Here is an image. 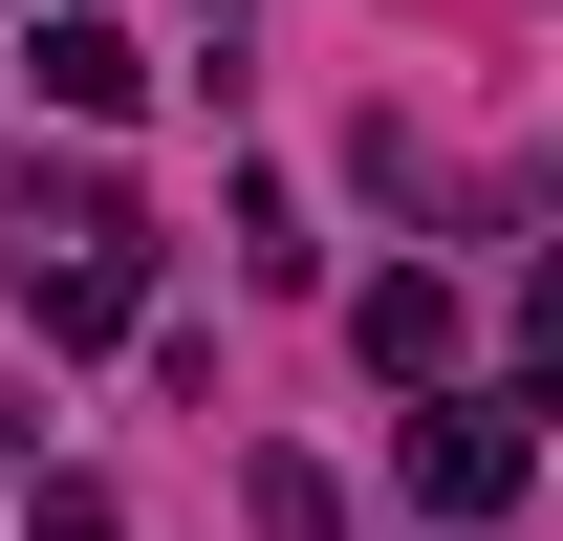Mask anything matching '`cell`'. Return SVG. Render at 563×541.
<instances>
[{"mask_svg": "<svg viewBox=\"0 0 563 541\" xmlns=\"http://www.w3.org/2000/svg\"><path fill=\"white\" fill-rule=\"evenodd\" d=\"M520 455H542V433H520V390L412 411V498H433V520H498V498H520Z\"/></svg>", "mask_w": 563, "mask_h": 541, "instance_id": "1", "label": "cell"}, {"mask_svg": "<svg viewBox=\"0 0 563 541\" xmlns=\"http://www.w3.org/2000/svg\"><path fill=\"white\" fill-rule=\"evenodd\" d=\"M347 346L390 368V390H433V368H455V281H433V261H390V281L347 303Z\"/></svg>", "mask_w": 563, "mask_h": 541, "instance_id": "2", "label": "cell"}, {"mask_svg": "<svg viewBox=\"0 0 563 541\" xmlns=\"http://www.w3.org/2000/svg\"><path fill=\"white\" fill-rule=\"evenodd\" d=\"M44 109H152V44L131 22H44Z\"/></svg>", "mask_w": 563, "mask_h": 541, "instance_id": "3", "label": "cell"}]
</instances>
